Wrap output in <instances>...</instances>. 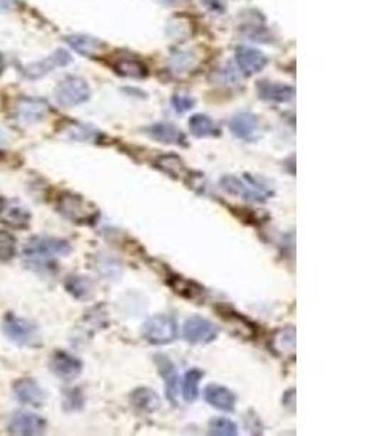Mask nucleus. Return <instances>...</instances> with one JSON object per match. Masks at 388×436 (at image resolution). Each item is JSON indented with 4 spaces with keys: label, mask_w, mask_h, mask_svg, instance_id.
<instances>
[{
    "label": "nucleus",
    "mask_w": 388,
    "mask_h": 436,
    "mask_svg": "<svg viewBox=\"0 0 388 436\" xmlns=\"http://www.w3.org/2000/svg\"><path fill=\"white\" fill-rule=\"evenodd\" d=\"M72 252V246L68 240L53 236H36L28 240L23 247L25 263L32 269H53L55 259L68 256Z\"/></svg>",
    "instance_id": "1"
},
{
    "label": "nucleus",
    "mask_w": 388,
    "mask_h": 436,
    "mask_svg": "<svg viewBox=\"0 0 388 436\" xmlns=\"http://www.w3.org/2000/svg\"><path fill=\"white\" fill-rule=\"evenodd\" d=\"M220 186L235 197H240L249 202H265L274 197V191L259 179L246 175L243 178L235 175H225L220 179Z\"/></svg>",
    "instance_id": "2"
},
{
    "label": "nucleus",
    "mask_w": 388,
    "mask_h": 436,
    "mask_svg": "<svg viewBox=\"0 0 388 436\" xmlns=\"http://www.w3.org/2000/svg\"><path fill=\"white\" fill-rule=\"evenodd\" d=\"M57 209L68 220L77 224H92L99 217V211L92 202L76 194H64L58 200Z\"/></svg>",
    "instance_id": "3"
},
{
    "label": "nucleus",
    "mask_w": 388,
    "mask_h": 436,
    "mask_svg": "<svg viewBox=\"0 0 388 436\" xmlns=\"http://www.w3.org/2000/svg\"><path fill=\"white\" fill-rule=\"evenodd\" d=\"M143 337L154 347L169 345L178 339V323L172 316L156 315L143 325Z\"/></svg>",
    "instance_id": "4"
},
{
    "label": "nucleus",
    "mask_w": 388,
    "mask_h": 436,
    "mask_svg": "<svg viewBox=\"0 0 388 436\" xmlns=\"http://www.w3.org/2000/svg\"><path fill=\"white\" fill-rule=\"evenodd\" d=\"M4 334L18 347H36L40 340L38 330L34 323L26 319L8 315L2 323Z\"/></svg>",
    "instance_id": "5"
},
{
    "label": "nucleus",
    "mask_w": 388,
    "mask_h": 436,
    "mask_svg": "<svg viewBox=\"0 0 388 436\" xmlns=\"http://www.w3.org/2000/svg\"><path fill=\"white\" fill-rule=\"evenodd\" d=\"M90 97V87L82 77L70 76L61 80L55 89V99L61 107H76L86 102Z\"/></svg>",
    "instance_id": "6"
},
{
    "label": "nucleus",
    "mask_w": 388,
    "mask_h": 436,
    "mask_svg": "<svg viewBox=\"0 0 388 436\" xmlns=\"http://www.w3.org/2000/svg\"><path fill=\"white\" fill-rule=\"evenodd\" d=\"M218 326L201 316H192L183 323V337L192 345L211 344L218 337Z\"/></svg>",
    "instance_id": "7"
},
{
    "label": "nucleus",
    "mask_w": 388,
    "mask_h": 436,
    "mask_svg": "<svg viewBox=\"0 0 388 436\" xmlns=\"http://www.w3.org/2000/svg\"><path fill=\"white\" fill-rule=\"evenodd\" d=\"M47 430V420L31 412H16L9 423V432L21 436L43 435Z\"/></svg>",
    "instance_id": "8"
},
{
    "label": "nucleus",
    "mask_w": 388,
    "mask_h": 436,
    "mask_svg": "<svg viewBox=\"0 0 388 436\" xmlns=\"http://www.w3.org/2000/svg\"><path fill=\"white\" fill-rule=\"evenodd\" d=\"M50 369L55 377L66 381H72L80 376L83 364L77 356L69 352L58 351L53 355L50 361Z\"/></svg>",
    "instance_id": "9"
},
{
    "label": "nucleus",
    "mask_w": 388,
    "mask_h": 436,
    "mask_svg": "<svg viewBox=\"0 0 388 436\" xmlns=\"http://www.w3.org/2000/svg\"><path fill=\"white\" fill-rule=\"evenodd\" d=\"M229 129L236 138L243 141H253L259 137L261 133V124L256 115L249 112H240L230 119Z\"/></svg>",
    "instance_id": "10"
},
{
    "label": "nucleus",
    "mask_w": 388,
    "mask_h": 436,
    "mask_svg": "<svg viewBox=\"0 0 388 436\" xmlns=\"http://www.w3.org/2000/svg\"><path fill=\"white\" fill-rule=\"evenodd\" d=\"M0 220L14 229H28L31 223V212L18 200L4 201L0 207Z\"/></svg>",
    "instance_id": "11"
},
{
    "label": "nucleus",
    "mask_w": 388,
    "mask_h": 436,
    "mask_svg": "<svg viewBox=\"0 0 388 436\" xmlns=\"http://www.w3.org/2000/svg\"><path fill=\"white\" fill-rule=\"evenodd\" d=\"M204 400L217 410L221 412H233L237 403L236 394L220 384H208L204 388Z\"/></svg>",
    "instance_id": "12"
},
{
    "label": "nucleus",
    "mask_w": 388,
    "mask_h": 436,
    "mask_svg": "<svg viewBox=\"0 0 388 436\" xmlns=\"http://www.w3.org/2000/svg\"><path fill=\"white\" fill-rule=\"evenodd\" d=\"M266 57L262 51L252 47H239L236 50V63L246 75H256L266 66Z\"/></svg>",
    "instance_id": "13"
},
{
    "label": "nucleus",
    "mask_w": 388,
    "mask_h": 436,
    "mask_svg": "<svg viewBox=\"0 0 388 436\" xmlns=\"http://www.w3.org/2000/svg\"><path fill=\"white\" fill-rule=\"evenodd\" d=\"M14 393L22 404L41 406L45 401V393L40 384L32 378H21L14 384Z\"/></svg>",
    "instance_id": "14"
},
{
    "label": "nucleus",
    "mask_w": 388,
    "mask_h": 436,
    "mask_svg": "<svg viewBox=\"0 0 388 436\" xmlns=\"http://www.w3.org/2000/svg\"><path fill=\"white\" fill-rule=\"evenodd\" d=\"M156 365L161 378L165 380V388L168 398L175 403L179 396V376L175 364L165 355H156Z\"/></svg>",
    "instance_id": "15"
},
{
    "label": "nucleus",
    "mask_w": 388,
    "mask_h": 436,
    "mask_svg": "<svg viewBox=\"0 0 388 436\" xmlns=\"http://www.w3.org/2000/svg\"><path fill=\"white\" fill-rule=\"evenodd\" d=\"M259 97L269 102H289L293 101L296 97V89L293 86L282 85V83H275V82H262L257 86Z\"/></svg>",
    "instance_id": "16"
},
{
    "label": "nucleus",
    "mask_w": 388,
    "mask_h": 436,
    "mask_svg": "<svg viewBox=\"0 0 388 436\" xmlns=\"http://www.w3.org/2000/svg\"><path fill=\"white\" fill-rule=\"evenodd\" d=\"M70 61H72V57H70V54L68 51L58 50L53 55H50L45 60L40 61V63H36V65L29 66L25 70V75L28 77H31V79H37V77L44 76L45 73L53 72L55 67H61V66L69 65Z\"/></svg>",
    "instance_id": "17"
},
{
    "label": "nucleus",
    "mask_w": 388,
    "mask_h": 436,
    "mask_svg": "<svg viewBox=\"0 0 388 436\" xmlns=\"http://www.w3.org/2000/svg\"><path fill=\"white\" fill-rule=\"evenodd\" d=\"M146 133L156 141L163 144H173V146H185V136L183 133L176 129L169 122H158L154 126L149 127Z\"/></svg>",
    "instance_id": "18"
},
{
    "label": "nucleus",
    "mask_w": 388,
    "mask_h": 436,
    "mask_svg": "<svg viewBox=\"0 0 388 436\" xmlns=\"http://www.w3.org/2000/svg\"><path fill=\"white\" fill-rule=\"evenodd\" d=\"M131 403L141 413H154L161 408V400L158 394L147 387L136 388L131 393Z\"/></svg>",
    "instance_id": "19"
},
{
    "label": "nucleus",
    "mask_w": 388,
    "mask_h": 436,
    "mask_svg": "<svg viewBox=\"0 0 388 436\" xmlns=\"http://www.w3.org/2000/svg\"><path fill=\"white\" fill-rule=\"evenodd\" d=\"M47 114H48V107L40 99H23L18 105V111H16L18 118L28 124L38 122L44 119Z\"/></svg>",
    "instance_id": "20"
},
{
    "label": "nucleus",
    "mask_w": 388,
    "mask_h": 436,
    "mask_svg": "<svg viewBox=\"0 0 388 436\" xmlns=\"http://www.w3.org/2000/svg\"><path fill=\"white\" fill-rule=\"evenodd\" d=\"M189 130L192 136H195L198 138H205V137H214L218 134V126L217 124L204 114H195L192 115L189 119Z\"/></svg>",
    "instance_id": "21"
},
{
    "label": "nucleus",
    "mask_w": 388,
    "mask_h": 436,
    "mask_svg": "<svg viewBox=\"0 0 388 436\" xmlns=\"http://www.w3.org/2000/svg\"><path fill=\"white\" fill-rule=\"evenodd\" d=\"M204 378V372L198 368L186 371L182 381V396L186 403L195 401L200 396V383Z\"/></svg>",
    "instance_id": "22"
},
{
    "label": "nucleus",
    "mask_w": 388,
    "mask_h": 436,
    "mask_svg": "<svg viewBox=\"0 0 388 436\" xmlns=\"http://www.w3.org/2000/svg\"><path fill=\"white\" fill-rule=\"evenodd\" d=\"M68 293L72 294L77 300H86L92 295L93 293V284L89 278L82 276V275H70L66 278V283H64Z\"/></svg>",
    "instance_id": "23"
},
{
    "label": "nucleus",
    "mask_w": 388,
    "mask_h": 436,
    "mask_svg": "<svg viewBox=\"0 0 388 436\" xmlns=\"http://www.w3.org/2000/svg\"><path fill=\"white\" fill-rule=\"evenodd\" d=\"M68 43L73 50L83 55H93L102 48V43L89 36H73L68 38Z\"/></svg>",
    "instance_id": "24"
},
{
    "label": "nucleus",
    "mask_w": 388,
    "mask_h": 436,
    "mask_svg": "<svg viewBox=\"0 0 388 436\" xmlns=\"http://www.w3.org/2000/svg\"><path fill=\"white\" fill-rule=\"evenodd\" d=\"M208 433L215 436H236L239 435V427L227 418H215L208 425Z\"/></svg>",
    "instance_id": "25"
},
{
    "label": "nucleus",
    "mask_w": 388,
    "mask_h": 436,
    "mask_svg": "<svg viewBox=\"0 0 388 436\" xmlns=\"http://www.w3.org/2000/svg\"><path fill=\"white\" fill-rule=\"evenodd\" d=\"M115 70L126 77H143L146 76V67L137 60L128 58L119 60V63L115 66Z\"/></svg>",
    "instance_id": "26"
},
{
    "label": "nucleus",
    "mask_w": 388,
    "mask_h": 436,
    "mask_svg": "<svg viewBox=\"0 0 388 436\" xmlns=\"http://www.w3.org/2000/svg\"><path fill=\"white\" fill-rule=\"evenodd\" d=\"M16 255V239L14 234L0 230V261L8 262Z\"/></svg>",
    "instance_id": "27"
},
{
    "label": "nucleus",
    "mask_w": 388,
    "mask_h": 436,
    "mask_svg": "<svg viewBox=\"0 0 388 436\" xmlns=\"http://www.w3.org/2000/svg\"><path fill=\"white\" fill-rule=\"evenodd\" d=\"M294 347H296V330L293 327H286L278 332V334L275 336V348L278 351H284V352H294Z\"/></svg>",
    "instance_id": "28"
},
{
    "label": "nucleus",
    "mask_w": 388,
    "mask_h": 436,
    "mask_svg": "<svg viewBox=\"0 0 388 436\" xmlns=\"http://www.w3.org/2000/svg\"><path fill=\"white\" fill-rule=\"evenodd\" d=\"M98 269L104 276L107 278H114V276H118L119 272H121V265L112 259L111 256H105L101 259V262L98 263Z\"/></svg>",
    "instance_id": "29"
},
{
    "label": "nucleus",
    "mask_w": 388,
    "mask_h": 436,
    "mask_svg": "<svg viewBox=\"0 0 388 436\" xmlns=\"http://www.w3.org/2000/svg\"><path fill=\"white\" fill-rule=\"evenodd\" d=\"M175 162H172V156H169V158H163L160 162H158V166L163 169L166 173L169 175H182L183 173V165H182V160L175 158L173 159Z\"/></svg>",
    "instance_id": "30"
},
{
    "label": "nucleus",
    "mask_w": 388,
    "mask_h": 436,
    "mask_svg": "<svg viewBox=\"0 0 388 436\" xmlns=\"http://www.w3.org/2000/svg\"><path fill=\"white\" fill-rule=\"evenodd\" d=\"M193 99L188 95H175L172 98V107L178 114H185L193 108Z\"/></svg>",
    "instance_id": "31"
},
{
    "label": "nucleus",
    "mask_w": 388,
    "mask_h": 436,
    "mask_svg": "<svg viewBox=\"0 0 388 436\" xmlns=\"http://www.w3.org/2000/svg\"><path fill=\"white\" fill-rule=\"evenodd\" d=\"M201 4H204L211 12L217 13H221L225 9V0H201Z\"/></svg>",
    "instance_id": "32"
},
{
    "label": "nucleus",
    "mask_w": 388,
    "mask_h": 436,
    "mask_svg": "<svg viewBox=\"0 0 388 436\" xmlns=\"http://www.w3.org/2000/svg\"><path fill=\"white\" fill-rule=\"evenodd\" d=\"M166 2H168V0H166ZM169 2H175V0H169Z\"/></svg>",
    "instance_id": "33"
}]
</instances>
